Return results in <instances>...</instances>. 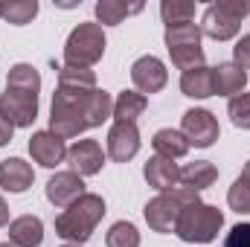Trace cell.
Returning a JSON list of instances; mask_svg holds the SVG:
<instances>
[{
	"label": "cell",
	"instance_id": "cell-1",
	"mask_svg": "<svg viewBox=\"0 0 250 247\" xmlns=\"http://www.w3.org/2000/svg\"><path fill=\"white\" fill-rule=\"evenodd\" d=\"M108 117H114V99L108 90L96 87L93 70L64 64L59 70V87L53 93L50 131L62 140H70L87 128L102 125Z\"/></svg>",
	"mask_w": 250,
	"mask_h": 247
},
{
	"label": "cell",
	"instance_id": "cell-2",
	"mask_svg": "<svg viewBox=\"0 0 250 247\" xmlns=\"http://www.w3.org/2000/svg\"><path fill=\"white\" fill-rule=\"evenodd\" d=\"M105 215V201L102 195H93V192H84L76 204H70L62 215L56 218V236H62L67 245H84L96 224L102 221Z\"/></svg>",
	"mask_w": 250,
	"mask_h": 247
},
{
	"label": "cell",
	"instance_id": "cell-3",
	"mask_svg": "<svg viewBox=\"0 0 250 247\" xmlns=\"http://www.w3.org/2000/svg\"><path fill=\"white\" fill-rule=\"evenodd\" d=\"M198 192L187 189V186H175L169 192H160L157 198H151L143 209L146 215V224L154 230V233H175L178 230V218L181 212L187 209L189 204H198Z\"/></svg>",
	"mask_w": 250,
	"mask_h": 247
},
{
	"label": "cell",
	"instance_id": "cell-4",
	"mask_svg": "<svg viewBox=\"0 0 250 247\" xmlns=\"http://www.w3.org/2000/svg\"><path fill=\"white\" fill-rule=\"evenodd\" d=\"M221 227H224L221 209H218V206H209V204H204V201H198V204H189L187 209L181 212L175 233H178L184 242H189V245H207V242H212V239L218 236Z\"/></svg>",
	"mask_w": 250,
	"mask_h": 247
},
{
	"label": "cell",
	"instance_id": "cell-5",
	"mask_svg": "<svg viewBox=\"0 0 250 247\" xmlns=\"http://www.w3.org/2000/svg\"><path fill=\"white\" fill-rule=\"evenodd\" d=\"M105 44L108 41H105V32L99 23H79L64 44V62L70 67H87L90 70L105 56Z\"/></svg>",
	"mask_w": 250,
	"mask_h": 247
},
{
	"label": "cell",
	"instance_id": "cell-6",
	"mask_svg": "<svg viewBox=\"0 0 250 247\" xmlns=\"http://www.w3.org/2000/svg\"><path fill=\"white\" fill-rule=\"evenodd\" d=\"M0 114L15 125V128L32 125L35 117H38V93L18 90V87H6V93L0 96Z\"/></svg>",
	"mask_w": 250,
	"mask_h": 247
},
{
	"label": "cell",
	"instance_id": "cell-7",
	"mask_svg": "<svg viewBox=\"0 0 250 247\" xmlns=\"http://www.w3.org/2000/svg\"><path fill=\"white\" fill-rule=\"evenodd\" d=\"M67 166L70 172H76L79 178H90V175H99L102 166H105V151L96 140H76L70 148H67Z\"/></svg>",
	"mask_w": 250,
	"mask_h": 247
},
{
	"label": "cell",
	"instance_id": "cell-8",
	"mask_svg": "<svg viewBox=\"0 0 250 247\" xmlns=\"http://www.w3.org/2000/svg\"><path fill=\"white\" fill-rule=\"evenodd\" d=\"M184 128H181V134L189 140V145H195V148H209L215 140H218V120L209 114V111H204V108H192L184 114Z\"/></svg>",
	"mask_w": 250,
	"mask_h": 247
},
{
	"label": "cell",
	"instance_id": "cell-9",
	"mask_svg": "<svg viewBox=\"0 0 250 247\" xmlns=\"http://www.w3.org/2000/svg\"><path fill=\"white\" fill-rule=\"evenodd\" d=\"M131 82L137 87V93H160L169 82V73H166V64L154 56H143L137 59L131 67Z\"/></svg>",
	"mask_w": 250,
	"mask_h": 247
},
{
	"label": "cell",
	"instance_id": "cell-10",
	"mask_svg": "<svg viewBox=\"0 0 250 247\" xmlns=\"http://www.w3.org/2000/svg\"><path fill=\"white\" fill-rule=\"evenodd\" d=\"M29 154L38 166L44 169H56L67 157V145H64L62 137H56L53 131H38L29 137Z\"/></svg>",
	"mask_w": 250,
	"mask_h": 247
},
{
	"label": "cell",
	"instance_id": "cell-11",
	"mask_svg": "<svg viewBox=\"0 0 250 247\" xmlns=\"http://www.w3.org/2000/svg\"><path fill=\"white\" fill-rule=\"evenodd\" d=\"M140 151V131L134 123H114L108 131V154L117 163H128Z\"/></svg>",
	"mask_w": 250,
	"mask_h": 247
},
{
	"label": "cell",
	"instance_id": "cell-12",
	"mask_svg": "<svg viewBox=\"0 0 250 247\" xmlns=\"http://www.w3.org/2000/svg\"><path fill=\"white\" fill-rule=\"evenodd\" d=\"M198 26H201V35H207L212 41H230V38L239 35V21L230 18L218 3L207 6V12H204V18H201Z\"/></svg>",
	"mask_w": 250,
	"mask_h": 247
},
{
	"label": "cell",
	"instance_id": "cell-13",
	"mask_svg": "<svg viewBox=\"0 0 250 247\" xmlns=\"http://www.w3.org/2000/svg\"><path fill=\"white\" fill-rule=\"evenodd\" d=\"M84 195V181L76 172H56L47 181V198L56 206H70Z\"/></svg>",
	"mask_w": 250,
	"mask_h": 247
},
{
	"label": "cell",
	"instance_id": "cell-14",
	"mask_svg": "<svg viewBox=\"0 0 250 247\" xmlns=\"http://www.w3.org/2000/svg\"><path fill=\"white\" fill-rule=\"evenodd\" d=\"M248 87V73L236 62H224L218 67H212V93L218 96H239Z\"/></svg>",
	"mask_w": 250,
	"mask_h": 247
},
{
	"label": "cell",
	"instance_id": "cell-15",
	"mask_svg": "<svg viewBox=\"0 0 250 247\" xmlns=\"http://www.w3.org/2000/svg\"><path fill=\"white\" fill-rule=\"evenodd\" d=\"M143 175H146L148 186H154L160 192H169V189H175V186L181 184V166L175 160H169V157H160V154L148 157Z\"/></svg>",
	"mask_w": 250,
	"mask_h": 247
},
{
	"label": "cell",
	"instance_id": "cell-16",
	"mask_svg": "<svg viewBox=\"0 0 250 247\" xmlns=\"http://www.w3.org/2000/svg\"><path fill=\"white\" fill-rule=\"evenodd\" d=\"M32 181H35V172H32V166H29L26 160L9 157V160L0 163V186H3L6 192L21 195V192H26V189L32 186Z\"/></svg>",
	"mask_w": 250,
	"mask_h": 247
},
{
	"label": "cell",
	"instance_id": "cell-17",
	"mask_svg": "<svg viewBox=\"0 0 250 247\" xmlns=\"http://www.w3.org/2000/svg\"><path fill=\"white\" fill-rule=\"evenodd\" d=\"M9 242L15 247H41L44 242V224L38 215H21L9 221Z\"/></svg>",
	"mask_w": 250,
	"mask_h": 247
},
{
	"label": "cell",
	"instance_id": "cell-18",
	"mask_svg": "<svg viewBox=\"0 0 250 247\" xmlns=\"http://www.w3.org/2000/svg\"><path fill=\"white\" fill-rule=\"evenodd\" d=\"M181 90L189 99H209L212 93V67H192L181 76Z\"/></svg>",
	"mask_w": 250,
	"mask_h": 247
},
{
	"label": "cell",
	"instance_id": "cell-19",
	"mask_svg": "<svg viewBox=\"0 0 250 247\" xmlns=\"http://www.w3.org/2000/svg\"><path fill=\"white\" fill-rule=\"evenodd\" d=\"M151 145H154V151H157L160 157H169V160L184 157L189 148H192L189 140L181 131H175V128H160V131L151 137Z\"/></svg>",
	"mask_w": 250,
	"mask_h": 247
},
{
	"label": "cell",
	"instance_id": "cell-20",
	"mask_svg": "<svg viewBox=\"0 0 250 247\" xmlns=\"http://www.w3.org/2000/svg\"><path fill=\"white\" fill-rule=\"evenodd\" d=\"M215 181H218V169L209 160H195V163H187L181 169V184L187 186V189H195V192L212 186Z\"/></svg>",
	"mask_w": 250,
	"mask_h": 247
},
{
	"label": "cell",
	"instance_id": "cell-21",
	"mask_svg": "<svg viewBox=\"0 0 250 247\" xmlns=\"http://www.w3.org/2000/svg\"><path fill=\"white\" fill-rule=\"evenodd\" d=\"M143 3H125V0H99L96 3V18L102 26H117L128 15H137Z\"/></svg>",
	"mask_w": 250,
	"mask_h": 247
},
{
	"label": "cell",
	"instance_id": "cell-22",
	"mask_svg": "<svg viewBox=\"0 0 250 247\" xmlns=\"http://www.w3.org/2000/svg\"><path fill=\"white\" fill-rule=\"evenodd\" d=\"M148 99L137 90H123L114 102V120L117 123H137V117L146 111Z\"/></svg>",
	"mask_w": 250,
	"mask_h": 247
},
{
	"label": "cell",
	"instance_id": "cell-23",
	"mask_svg": "<svg viewBox=\"0 0 250 247\" xmlns=\"http://www.w3.org/2000/svg\"><path fill=\"white\" fill-rule=\"evenodd\" d=\"M181 47H201V26L198 23H175L166 26V50H181Z\"/></svg>",
	"mask_w": 250,
	"mask_h": 247
},
{
	"label": "cell",
	"instance_id": "cell-24",
	"mask_svg": "<svg viewBox=\"0 0 250 247\" xmlns=\"http://www.w3.org/2000/svg\"><path fill=\"white\" fill-rule=\"evenodd\" d=\"M6 87H18V90H29L38 93L41 90V76L32 64H15L6 76Z\"/></svg>",
	"mask_w": 250,
	"mask_h": 247
},
{
	"label": "cell",
	"instance_id": "cell-25",
	"mask_svg": "<svg viewBox=\"0 0 250 247\" xmlns=\"http://www.w3.org/2000/svg\"><path fill=\"white\" fill-rule=\"evenodd\" d=\"M38 15V0H6L3 3V21H9L12 26H23Z\"/></svg>",
	"mask_w": 250,
	"mask_h": 247
},
{
	"label": "cell",
	"instance_id": "cell-26",
	"mask_svg": "<svg viewBox=\"0 0 250 247\" xmlns=\"http://www.w3.org/2000/svg\"><path fill=\"white\" fill-rule=\"evenodd\" d=\"M160 18H163L166 26L189 23L195 18V3H189V0H163L160 3Z\"/></svg>",
	"mask_w": 250,
	"mask_h": 247
},
{
	"label": "cell",
	"instance_id": "cell-27",
	"mask_svg": "<svg viewBox=\"0 0 250 247\" xmlns=\"http://www.w3.org/2000/svg\"><path fill=\"white\" fill-rule=\"evenodd\" d=\"M108 247H140V233L131 221H117L111 230H108Z\"/></svg>",
	"mask_w": 250,
	"mask_h": 247
},
{
	"label": "cell",
	"instance_id": "cell-28",
	"mask_svg": "<svg viewBox=\"0 0 250 247\" xmlns=\"http://www.w3.org/2000/svg\"><path fill=\"white\" fill-rule=\"evenodd\" d=\"M172 64L178 70H192V67H204V47H181V50H169Z\"/></svg>",
	"mask_w": 250,
	"mask_h": 247
},
{
	"label": "cell",
	"instance_id": "cell-29",
	"mask_svg": "<svg viewBox=\"0 0 250 247\" xmlns=\"http://www.w3.org/2000/svg\"><path fill=\"white\" fill-rule=\"evenodd\" d=\"M227 114H230V120L236 128H250V93H239V96H233L230 99V105H227Z\"/></svg>",
	"mask_w": 250,
	"mask_h": 247
},
{
	"label": "cell",
	"instance_id": "cell-30",
	"mask_svg": "<svg viewBox=\"0 0 250 247\" xmlns=\"http://www.w3.org/2000/svg\"><path fill=\"white\" fill-rule=\"evenodd\" d=\"M227 204H230V209L233 212H250V184L248 181H236V184L230 186V192H227Z\"/></svg>",
	"mask_w": 250,
	"mask_h": 247
},
{
	"label": "cell",
	"instance_id": "cell-31",
	"mask_svg": "<svg viewBox=\"0 0 250 247\" xmlns=\"http://www.w3.org/2000/svg\"><path fill=\"white\" fill-rule=\"evenodd\" d=\"M224 247H250V224H236L227 233Z\"/></svg>",
	"mask_w": 250,
	"mask_h": 247
},
{
	"label": "cell",
	"instance_id": "cell-32",
	"mask_svg": "<svg viewBox=\"0 0 250 247\" xmlns=\"http://www.w3.org/2000/svg\"><path fill=\"white\" fill-rule=\"evenodd\" d=\"M230 18H236L239 23H242V18H248L250 15V0H215Z\"/></svg>",
	"mask_w": 250,
	"mask_h": 247
},
{
	"label": "cell",
	"instance_id": "cell-33",
	"mask_svg": "<svg viewBox=\"0 0 250 247\" xmlns=\"http://www.w3.org/2000/svg\"><path fill=\"white\" fill-rule=\"evenodd\" d=\"M233 59L242 70H250V35H242L239 44L233 47Z\"/></svg>",
	"mask_w": 250,
	"mask_h": 247
},
{
	"label": "cell",
	"instance_id": "cell-34",
	"mask_svg": "<svg viewBox=\"0 0 250 247\" xmlns=\"http://www.w3.org/2000/svg\"><path fill=\"white\" fill-rule=\"evenodd\" d=\"M12 131H15V125L9 123L3 114H0V145H6L9 140H12Z\"/></svg>",
	"mask_w": 250,
	"mask_h": 247
},
{
	"label": "cell",
	"instance_id": "cell-35",
	"mask_svg": "<svg viewBox=\"0 0 250 247\" xmlns=\"http://www.w3.org/2000/svg\"><path fill=\"white\" fill-rule=\"evenodd\" d=\"M9 224V206H6V201L0 198V227H6Z\"/></svg>",
	"mask_w": 250,
	"mask_h": 247
},
{
	"label": "cell",
	"instance_id": "cell-36",
	"mask_svg": "<svg viewBox=\"0 0 250 247\" xmlns=\"http://www.w3.org/2000/svg\"><path fill=\"white\" fill-rule=\"evenodd\" d=\"M242 181H248L250 184V160H248V166H245V172H242Z\"/></svg>",
	"mask_w": 250,
	"mask_h": 247
},
{
	"label": "cell",
	"instance_id": "cell-37",
	"mask_svg": "<svg viewBox=\"0 0 250 247\" xmlns=\"http://www.w3.org/2000/svg\"><path fill=\"white\" fill-rule=\"evenodd\" d=\"M3 3H6V0H0V21H3Z\"/></svg>",
	"mask_w": 250,
	"mask_h": 247
},
{
	"label": "cell",
	"instance_id": "cell-38",
	"mask_svg": "<svg viewBox=\"0 0 250 247\" xmlns=\"http://www.w3.org/2000/svg\"><path fill=\"white\" fill-rule=\"evenodd\" d=\"M0 247H15V245H9V242H3V245H0Z\"/></svg>",
	"mask_w": 250,
	"mask_h": 247
},
{
	"label": "cell",
	"instance_id": "cell-39",
	"mask_svg": "<svg viewBox=\"0 0 250 247\" xmlns=\"http://www.w3.org/2000/svg\"><path fill=\"white\" fill-rule=\"evenodd\" d=\"M64 247H82V245H64Z\"/></svg>",
	"mask_w": 250,
	"mask_h": 247
}]
</instances>
